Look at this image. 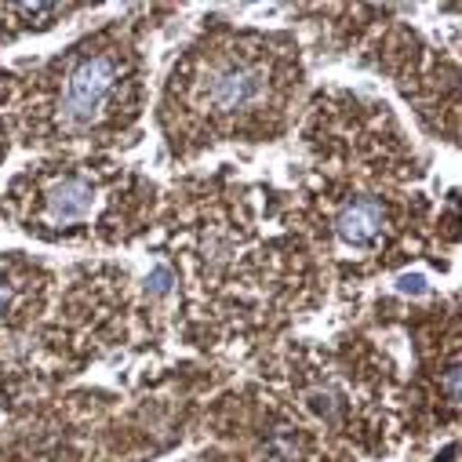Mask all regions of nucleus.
Masks as SVG:
<instances>
[{"label":"nucleus","mask_w":462,"mask_h":462,"mask_svg":"<svg viewBox=\"0 0 462 462\" xmlns=\"http://www.w3.org/2000/svg\"><path fill=\"white\" fill-rule=\"evenodd\" d=\"M121 59L113 51H98V55H88L66 80V95H62V121L69 128H84L91 125L102 106L109 102V95L117 91L121 84Z\"/></svg>","instance_id":"nucleus-1"},{"label":"nucleus","mask_w":462,"mask_h":462,"mask_svg":"<svg viewBox=\"0 0 462 462\" xmlns=\"http://www.w3.org/2000/svg\"><path fill=\"white\" fill-rule=\"evenodd\" d=\"M270 91V69L263 62H252V59H226L218 62L204 88H200V106L211 109V113H241V109H252L266 98Z\"/></svg>","instance_id":"nucleus-2"},{"label":"nucleus","mask_w":462,"mask_h":462,"mask_svg":"<svg viewBox=\"0 0 462 462\" xmlns=\"http://www.w3.org/2000/svg\"><path fill=\"white\" fill-rule=\"evenodd\" d=\"M91 204H95V189L84 179H62L48 189V218L59 222V226L88 218Z\"/></svg>","instance_id":"nucleus-3"},{"label":"nucleus","mask_w":462,"mask_h":462,"mask_svg":"<svg viewBox=\"0 0 462 462\" xmlns=\"http://www.w3.org/2000/svg\"><path fill=\"white\" fill-rule=\"evenodd\" d=\"M383 226V208L375 200H357L342 211L338 218V237L350 241V245H368Z\"/></svg>","instance_id":"nucleus-4"},{"label":"nucleus","mask_w":462,"mask_h":462,"mask_svg":"<svg viewBox=\"0 0 462 462\" xmlns=\"http://www.w3.org/2000/svg\"><path fill=\"white\" fill-rule=\"evenodd\" d=\"M150 281H153V291H168V288H171V273H168L164 266H157Z\"/></svg>","instance_id":"nucleus-5"},{"label":"nucleus","mask_w":462,"mask_h":462,"mask_svg":"<svg viewBox=\"0 0 462 462\" xmlns=\"http://www.w3.org/2000/svg\"><path fill=\"white\" fill-rule=\"evenodd\" d=\"M401 291H422V277H401Z\"/></svg>","instance_id":"nucleus-6"},{"label":"nucleus","mask_w":462,"mask_h":462,"mask_svg":"<svg viewBox=\"0 0 462 462\" xmlns=\"http://www.w3.org/2000/svg\"><path fill=\"white\" fill-rule=\"evenodd\" d=\"M5 299H8V291H5V288H0V306H5Z\"/></svg>","instance_id":"nucleus-7"}]
</instances>
